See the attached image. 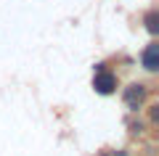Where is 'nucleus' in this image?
Here are the masks:
<instances>
[{"instance_id": "f257e3e1", "label": "nucleus", "mask_w": 159, "mask_h": 156, "mask_svg": "<svg viewBox=\"0 0 159 156\" xmlns=\"http://www.w3.org/2000/svg\"><path fill=\"white\" fill-rule=\"evenodd\" d=\"M93 87H96L101 95H109V93H114V87H117V77H114V74H109V72H98Z\"/></svg>"}, {"instance_id": "20e7f679", "label": "nucleus", "mask_w": 159, "mask_h": 156, "mask_svg": "<svg viewBox=\"0 0 159 156\" xmlns=\"http://www.w3.org/2000/svg\"><path fill=\"white\" fill-rule=\"evenodd\" d=\"M157 21H159V16H157V11H151V13H146V29H148V32H157Z\"/></svg>"}, {"instance_id": "f03ea898", "label": "nucleus", "mask_w": 159, "mask_h": 156, "mask_svg": "<svg viewBox=\"0 0 159 156\" xmlns=\"http://www.w3.org/2000/svg\"><path fill=\"white\" fill-rule=\"evenodd\" d=\"M143 95H146V90H143V85H130V87L125 90V103L133 109V111H138V106H141Z\"/></svg>"}, {"instance_id": "7ed1b4c3", "label": "nucleus", "mask_w": 159, "mask_h": 156, "mask_svg": "<svg viewBox=\"0 0 159 156\" xmlns=\"http://www.w3.org/2000/svg\"><path fill=\"white\" fill-rule=\"evenodd\" d=\"M143 66H146L148 72H157L159 69V48L157 45H148V48L143 50Z\"/></svg>"}]
</instances>
